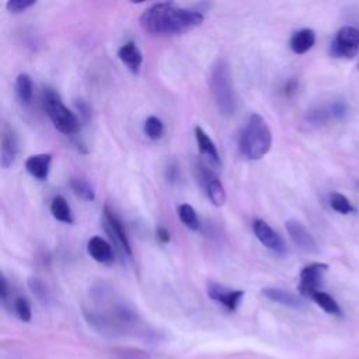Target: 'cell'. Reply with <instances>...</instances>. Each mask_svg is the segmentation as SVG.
<instances>
[{"label": "cell", "instance_id": "6da1fadb", "mask_svg": "<svg viewBox=\"0 0 359 359\" xmlns=\"http://www.w3.org/2000/svg\"><path fill=\"white\" fill-rule=\"evenodd\" d=\"M84 317L95 331L109 337L130 334L139 325L137 314L132 307L102 289L93 293L91 304L84 307Z\"/></svg>", "mask_w": 359, "mask_h": 359}, {"label": "cell", "instance_id": "7a4b0ae2", "mask_svg": "<svg viewBox=\"0 0 359 359\" xmlns=\"http://www.w3.org/2000/svg\"><path fill=\"white\" fill-rule=\"evenodd\" d=\"M205 17L199 10L164 1L147 7L140 15V25L153 35H178L199 27Z\"/></svg>", "mask_w": 359, "mask_h": 359}, {"label": "cell", "instance_id": "3957f363", "mask_svg": "<svg viewBox=\"0 0 359 359\" xmlns=\"http://www.w3.org/2000/svg\"><path fill=\"white\" fill-rule=\"evenodd\" d=\"M209 88L219 112L224 116H231L237 109V97L227 59L219 57L212 65Z\"/></svg>", "mask_w": 359, "mask_h": 359}, {"label": "cell", "instance_id": "277c9868", "mask_svg": "<svg viewBox=\"0 0 359 359\" xmlns=\"http://www.w3.org/2000/svg\"><path fill=\"white\" fill-rule=\"evenodd\" d=\"M271 146L272 132L266 121L259 114H251L238 139L241 154L247 160H258L271 150Z\"/></svg>", "mask_w": 359, "mask_h": 359}, {"label": "cell", "instance_id": "5b68a950", "mask_svg": "<svg viewBox=\"0 0 359 359\" xmlns=\"http://www.w3.org/2000/svg\"><path fill=\"white\" fill-rule=\"evenodd\" d=\"M43 108L52 121L53 126L63 135H74L79 130L77 116L63 104L59 93L55 88L45 87Z\"/></svg>", "mask_w": 359, "mask_h": 359}, {"label": "cell", "instance_id": "8992f818", "mask_svg": "<svg viewBox=\"0 0 359 359\" xmlns=\"http://www.w3.org/2000/svg\"><path fill=\"white\" fill-rule=\"evenodd\" d=\"M359 50V29L352 25L339 28L331 41L330 53L334 57H353Z\"/></svg>", "mask_w": 359, "mask_h": 359}, {"label": "cell", "instance_id": "52a82bcc", "mask_svg": "<svg viewBox=\"0 0 359 359\" xmlns=\"http://www.w3.org/2000/svg\"><path fill=\"white\" fill-rule=\"evenodd\" d=\"M328 271V265L324 262H313L302 268L300 271V282H299V292L304 297H311V294L320 290L323 285L324 273Z\"/></svg>", "mask_w": 359, "mask_h": 359}, {"label": "cell", "instance_id": "ba28073f", "mask_svg": "<svg viewBox=\"0 0 359 359\" xmlns=\"http://www.w3.org/2000/svg\"><path fill=\"white\" fill-rule=\"evenodd\" d=\"M206 292L212 300L220 303L229 311H236L244 297V290L230 289V287L223 286L215 280H209L206 283Z\"/></svg>", "mask_w": 359, "mask_h": 359}, {"label": "cell", "instance_id": "9c48e42d", "mask_svg": "<svg viewBox=\"0 0 359 359\" xmlns=\"http://www.w3.org/2000/svg\"><path fill=\"white\" fill-rule=\"evenodd\" d=\"M20 151V143L17 132L13 126L3 122L1 125V140H0V164L3 168L14 165Z\"/></svg>", "mask_w": 359, "mask_h": 359}, {"label": "cell", "instance_id": "30bf717a", "mask_svg": "<svg viewBox=\"0 0 359 359\" xmlns=\"http://www.w3.org/2000/svg\"><path fill=\"white\" fill-rule=\"evenodd\" d=\"M198 170H199L201 182L203 185V189L210 203L215 206H223L226 203V191L219 177L203 164H199Z\"/></svg>", "mask_w": 359, "mask_h": 359}, {"label": "cell", "instance_id": "8fae6325", "mask_svg": "<svg viewBox=\"0 0 359 359\" xmlns=\"http://www.w3.org/2000/svg\"><path fill=\"white\" fill-rule=\"evenodd\" d=\"M104 222H105V229L108 234L115 238L116 244L128 257H132V248H130V243H129L125 226L108 205H104Z\"/></svg>", "mask_w": 359, "mask_h": 359}, {"label": "cell", "instance_id": "7c38bea8", "mask_svg": "<svg viewBox=\"0 0 359 359\" xmlns=\"http://www.w3.org/2000/svg\"><path fill=\"white\" fill-rule=\"evenodd\" d=\"M252 231L255 237L269 250L283 254L286 251V245L283 238L262 219H255L252 222Z\"/></svg>", "mask_w": 359, "mask_h": 359}, {"label": "cell", "instance_id": "4fadbf2b", "mask_svg": "<svg viewBox=\"0 0 359 359\" xmlns=\"http://www.w3.org/2000/svg\"><path fill=\"white\" fill-rule=\"evenodd\" d=\"M285 229L289 234V237L292 238V241L303 251L314 254L318 252V247L317 243L314 240V237L311 236V233L304 227V224H302L300 222L290 219L285 223Z\"/></svg>", "mask_w": 359, "mask_h": 359}, {"label": "cell", "instance_id": "5bb4252c", "mask_svg": "<svg viewBox=\"0 0 359 359\" xmlns=\"http://www.w3.org/2000/svg\"><path fill=\"white\" fill-rule=\"evenodd\" d=\"M50 163H52V154L49 153L32 154L25 160V170L31 177L39 181H46L50 170Z\"/></svg>", "mask_w": 359, "mask_h": 359}, {"label": "cell", "instance_id": "9a60e30c", "mask_svg": "<svg viewBox=\"0 0 359 359\" xmlns=\"http://www.w3.org/2000/svg\"><path fill=\"white\" fill-rule=\"evenodd\" d=\"M261 293L269 299L271 302H275L278 304L286 306L289 309H294V310H300L304 307V302L296 296L294 293L286 290V289H280V287H264L261 290Z\"/></svg>", "mask_w": 359, "mask_h": 359}, {"label": "cell", "instance_id": "2e32d148", "mask_svg": "<svg viewBox=\"0 0 359 359\" xmlns=\"http://www.w3.org/2000/svg\"><path fill=\"white\" fill-rule=\"evenodd\" d=\"M195 139H196L199 154L203 156L206 160H209V163H212L213 165L219 167L222 164L219 150L213 143V140L209 137V135L201 126H195Z\"/></svg>", "mask_w": 359, "mask_h": 359}, {"label": "cell", "instance_id": "e0dca14e", "mask_svg": "<svg viewBox=\"0 0 359 359\" xmlns=\"http://www.w3.org/2000/svg\"><path fill=\"white\" fill-rule=\"evenodd\" d=\"M119 60L135 74L140 72L143 63V53L135 42H126L118 49Z\"/></svg>", "mask_w": 359, "mask_h": 359}, {"label": "cell", "instance_id": "ac0fdd59", "mask_svg": "<svg viewBox=\"0 0 359 359\" xmlns=\"http://www.w3.org/2000/svg\"><path fill=\"white\" fill-rule=\"evenodd\" d=\"M87 251L94 261L101 262V264H109L114 259V252H112L111 244L100 236H93L88 240Z\"/></svg>", "mask_w": 359, "mask_h": 359}, {"label": "cell", "instance_id": "d6986e66", "mask_svg": "<svg viewBox=\"0 0 359 359\" xmlns=\"http://www.w3.org/2000/svg\"><path fill=\"white\" fill-rule=\"evenodd\" d=\"M316 43V32L310 28H303L296 31L290 38V49L296 55H303L309 52Z\"/></svg>", "mask_w": 359, "mask_h": 359}, {"label": "cell", "instance_id": "ffe728a7", "mask_svg": "<svg viewBox=\"0 0 359 359\" xmlns=\"http://www.w3.org/2000/svg\"><path fill=\"white\" fill-rule=\"evenodd\" d=\"M14 91L18 102L22 107H28L32 101V94H34V87H32V80L29 74L27 73H20L15 79L14 84Z\"/></svg>", "mask_w": 359, "mask_h": 359}, {"label": "cell", "instance_id": "44dd1931", "mask_svg": "<svg viewBox=\"0 0 359 359\" xmlns=\"http://www.w3.org/2000/svg\"><path fill=\"white\" fill-rule=\"evenodd\" d=\"M50 213L52 216L66 224H72L74 222L72 209L67 203V201L62 195H56L50 202Z\"/></svg>", "mask_w": 359, "mask_h": 359}, {"label": "cell", "instance_id": "7402d4cb", "mask_svg": "<svg viewBox=\"0 0 359 359\" xmlns=\"http://www.w3.org/2000/svg\"><path fill=\"white\" fill-rule=\"evenodd\" d=\"M310 299H311L317 306H320L325 313H328V314H334V316H341V314H342L341 307H339V304L337 303V300H335L331 294H328V293H325V292H323V290L314 292Z\"/></svg>", "mask_w": 359, "mask_h": 359}, {"label": "cell", "instance_id": "603a6c76", "mask_svg": "<svg viewBox=\"0 0 359 359\" xmlns=\"http://www.w3.org/2000/svg\"><path fill=\"white\" fill-rule=\"evenodd\" d=\"M178 217L189 230L195 231L199 229V217L191 205L181 203L178 206Z\"/></svg>", "mask_w": 359, "mask_h": 359}, {"label": "cell", "instance_id": "cb8c5ba5", "mask_svg": "<svg viewBox=\"0 0 359 359\" xmlns=\"http://www.w3.org/2000/svg\"><path fill=\"white\" fill-rule=\"evenodd\" d=\"M143 130H144V135L151 139V140H158L163 137L164 135V123L160 118L154 116V115H150L146 118L144 121V125H143Z\"/></svg>", "mask_w": 359, "mask_h": 359}, {"label": "cell", "instance_id": "d4e9b609", "mask_svg": "<svg viewBox=\"0 0 359 359\" xmlns=\"http://www.w3.org/2000/svg\"><path fill=\"white\" fill-rule=\"evenodd\" d=\"M330 118H331L330 108H328V107H323V105L313 107V108L309 109L307 114H306V121H307L311 126H321V125L327 123Z\"/></svg>", "mask_w": 359, "mask_h": 359}, {"label": "cell", "instance_id": "484cf974", "mask_svg": "<svg viewBox=\"0 0 359 359\" xmlns=\"http://www.w3.org/2000/svg\"><path fill=\"white\" fill-rule=\"evenodd\" d=\"M330 206H331L335 212H338V213H341V215H349V213H353V212L356 210V209L351 205L349 199H348L345 195L339 194V192H332V194L330 195Z\"/></svg>", "mask_w": 359, "mask_h": 359}, {"label": "cell", "instance_id": "4316f807", "mask_svg": "<svg viewBox=\"0 0 359 359\" xmlns=\"http://www.w3.org/2000/svg\"><path fill=\"white\" fill-rule=\"evenodd\" d=\"M70 187L74 191V194L79 195L80 198H83L86 201H94V198H95L94 189H93V187L86 180L72 178L70 180Z\"/></svg>", "mask_w": 359, "mask_h": 359}, {"label": "cell", "instance_id": "83f0119b", "mask_svg": "<svg viewBox=\"0 0 359 359\" xmlns=\"http://www.w3.org/2000/svg\"><path fill=\"white\" fill-rule=\"evenodd\" d=\"M28 287L32 292V294L41 302V303H48L49 302V290L45 285V282L36 276H31L28 279Z\"/></svg>", "mask_w": 359, "mask_h": 359}, {"label": "cell", "instance_id": "f1b7e54d", "mask_svg": "<svg viewBox=\"0 0 359 359\" xmlns=\"http://www.w3.org/2000/svg\"><path fill=\"white\" fill-rule=\"evenodd\" d=\"M111 359H151L147 352L137 348H116L111 352Z\"/></svg>", "mask_w": 359, "mask_h": 359}, {"label": "cell", "instance_id": "f546056e", "mask_svg": "<svg viewBox=\"0 0 359 359\" xmlns=\"http://www.w3.org/2000/svg\"><path fill=\"white\" fill-rule=\"evenodd\" d=\"M13 309H14V313L17 314V317H18L21 321H29V320H31V317H32L31 304H29V302H28L24 296H18V297L14 300Z\"/></svg>", "mask_w": 359, "mask_h": 359}, {"label": "cell", "instance_id": "4dcf8cb0", "mask_svg": "<svg viewBox=\"0 0 359 359\" xmlns=\"http://www.w3.org/2000/svg\"><path fill=\"white\" fill-rule=\"evenodd\" d=\"M35 3H36L35 0H10V1H7L6 8L11 14H20V13L25 11L27 8L32 7Z\"/></svg>", "mask_w": 359, "mask_h": 359}, {"label": "cell", "instance_id": "1f68e13d", "mask_svg": "<svg viewBox=\"0 0 359 359\" xmlns=\"http://www.w3.org/2000/svg\"><path fill=\"white\" fill-rule=\"evenodd\" d=\"M328 108H330L331 118H334V119H344L346 116V114H348V105L342 100L332 101Z\"/></svg>", "mask_w": 359, "mask_h": 359}, {"label": "cell", "instance_id": "d6a6232c", "mask_svg": "<svg viewBox=\"0 0 359 359\" xmlns=\"http://www.w3.org/2000/svg\"><path fill=\"white\" fill-rule=\"evenodd\" d=\"M8 293H10V286H8L7 278L4 273H1V276H0V299H1L3 304H6V302L8 299Z\"/></svg>", "mask_w": 359, "mask_h": 359}, {"label": "cell", "instance_id": "836d02e7", "mask_svg": "<svg viewBox=\"0 0 359 359\" xmlns=\"http://www.w3.org/2000/svg\"><path fill=\"white\" fill-rule=\"evenodd\" d=\"M74 105H76V109L79 111L80 118L83 121H88V118H90V108H88V105L83 100H77L74 102Z\"/></svg>", "mask_w": 359, "mask_h": 359}, {"label": "cell", "instance_id": "e575fe53", "mask_svg": "<svg viewBox=\"0 0 359 359\" xmlns=\"http://www.w3.org/2000/svg\"><path fill=\"white\" fill-rule=\"evenodd\" d=\"M297 90V80L296 79H289L283 87V93L286 95H292Z\"/></svg>", "mask_w": 359, "mask_h": 359}, {"label": "cell", "instance_id": "d590c367", "mask_svg": "<svg viewBox=\"0 0 359 359\" xmlns=\"http://www.w3.org/2000/svg\"><path fill=\"white\" fill-rule=\"evenodd\" d=\"M156 234H157V238H158L163 244H167V243H170V240H171L170 233H168V230H167L165 227H158V229L156 230Z\"/></svg>", "mask_w": 359, "mask_h": 359}, {"label": "cell", "instance_id": "8d00e7d4", "mask_svg": "<svg viewBox=\"0 0 359 359\" xmlns=\"http://www.w3.org/2000/svg\"><path fill=\"white\" fill-rule=\"evenodd\" d=\"M358 69H359V63H358Z\"/></svg>", "mask_w": 359, "mask_h": 359}]
</instances>
